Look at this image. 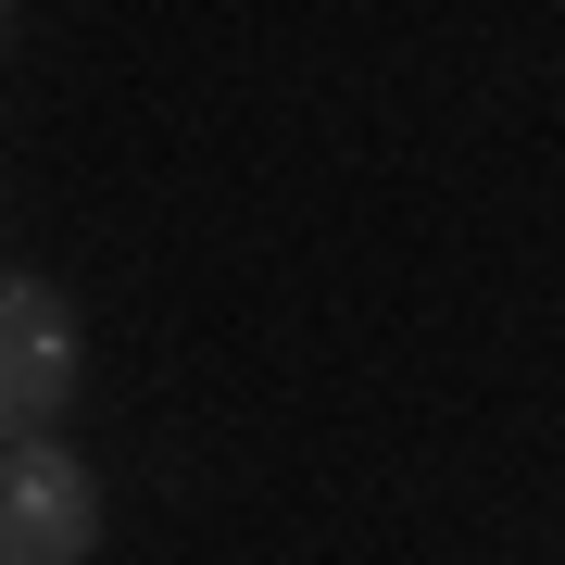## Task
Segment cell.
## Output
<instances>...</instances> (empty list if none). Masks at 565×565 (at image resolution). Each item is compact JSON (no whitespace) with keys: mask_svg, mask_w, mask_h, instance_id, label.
I'll return each instance as SVG.
<instances>
[{"mask_svg":"<svg viewBox=\"0 0 565 565\" xmlns=\"http://www.w3.org/2000/svg\"><path fill=\"white\" fill-rule=\"evenodd\" d=\"M102 553V478L63 440H0V565H88Z\"/></svg>","mask_w":565,"mask_h":565,"instance_id":"cell-2","label":"cell"},{"mask_svg":"<svg viewBox=\"0 0 565 565\" xmlns=\"http://www.w3.org/2000/svg\"><path fill=\"white\" fill-rule=\"evenodd\" d=\"M76 302L51 277H0V440H51L63 403H76Z\"/></svg>","mask_w":565,"mask_h":565,"instance_id":"cell-1","label":"cell"}]
</instances>
